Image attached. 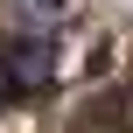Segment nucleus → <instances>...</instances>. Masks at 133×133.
Listing matches in <instances>:
<instances>
[{
	"label": "nucleus",
	"instance_id": "obj_1",
	"mask_svg": "<svg viewBox=\"0 0 133 133\" xmlns=\"http://www.w3.org/2000/svg\"><path fill=\"white\" fill-rule=\"evenodd\" d=\"M42 77H49V35L0 49V98H21V91H35Z\"/></svg>",
	"mask_w": 133,
	"mask_h": 133
}]
</instances>
